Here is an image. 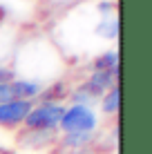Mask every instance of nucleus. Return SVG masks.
<instances>
[{
  "instance_id": "9d476101",
  "label": "nucleus",
  "mask_w": 152,
  "mask_h": 154,
  "mask_svg": "<svg viewBox=\"0 0 152 154\" xmlns=\"http://www.w3.org/2000/svg\"><path fill=\"white\" fill-rule=\"evenodd\" d=\"M11 89H9V83H0V103H7L11 100Z\"/></svg>"
},
{
  "instance_id": "f8f14e48",
  "label": "nucleus",
  "mask_w": 152,
  "mask_h": 154,
  "mask_svg": "<svg viewBox=\"0 0 152 154\" xmlns=\"http://www.w3.org/2000/svg\"><path fill=\"white\" fill-rule=\"evenodd\" d=\"M0 154H5V152H2V147H0Z\"/></svg>"
},
{
  "instance_id": "9b49d317",
  "label": "nucleus",
  "mask_w": 152,
  "mask_h": 154,
  "mask_svg": "<svg viewBox=\"0 0 152 154\" xmlns=\"http://www.w3.org/2000/svg\"><path fill=\"white\" fill-rule=\"evenodd\" d=\"M0 83H9V72L7 69H0Z\"/></svg>"
},
{
  "instance_id": "423d86ee",
  "label": "nucleus",
  "mask_w": 152,
  "mask_h": 154,
  "mask_svg": "<svg viewBox=\"0 0 152 154\" xmlns=\"http://www.w3.org/2000/svg\"><path fill=\"white\" fill-rule=\"evenodd\" d=\"M94 69H96V72L119 74V54H116V51H105L103 56H98L96 60H94Z\"/></svg>"
},
{
  "instance_id": "20e7f679",
  "label": "nucleus",
  "mask_w": 152,
  "mask_h": 154,
  "mask_svg": "<svg viewBox=\"0 0 152 154\" xmlns=\"http://www.w3.org/2000/svg\"><path fill=\"white\" fill-rule=\"evenodd\" d=\"M114 76H116V74H112V72H96L94 69L92 76L87 78V83L83 85V87H85L94 98H98L101 94H105L107 89L114 87Z\"/></svg>"
},
{
  "instance_id": "0eeeda50",
  "label": "nucleus",
  "mask_w": 152,
  "mask_h": 154,
  "mask_svg": "<svg viewBox=\"0 0 152 154\" xmlns=\"http://www.w3.org/2000/svg\"><path fill=\"white\" fill-rule=\"evenodd\" d=\"M119 105H121V92H119V87L114 85L112 89H107L105 94H103V100H101V107L105 114H116L119 112Z\"/></svg>"
},
{
  "instance_id": "f257e3e1",
  "label": "nucleus",
  "mask_w": 152,
  "mask_h": 154,
  "mask_svg": "<svg viewBox=\"0 0 152 154\" xmlns=\"http://www.w3.org/2000/svg\"><path fill=\"white\" fill-rule=\"evenodd\" d=\"M63 114H65V105H60L58 100H43L40 105H34L29 109L23 125L27 130H56Z\"/></svg>"
},
{
  "instance_id": "f03ea898",
  "label": "nucleus",
  "mask_w": 152,
  "mask_h": 154,
  "mask_svg": "<svg viewBox=\"0 0 152 154\" xmlns=\"http://www.w3.org/2000/svg\"><path fill=\"white\" fill-rule=\"evenodd\" d=\"M96 114L92 112L90 105H72L65 107L58 127L65 134H92L96 130Z\"/></svg>"
},
{
  "instance_id": "39448f33",
  "label": "nucleus",
  "mask_w": 152,
  "mask_h": 154,
  "mask_svg": "<svg viewBox=\"0 0 152 154\" xmlns=\"http://www.w3.org/2000/svg\"><path fill=\"white\" fill-rule=\"evenodd\" d=\"M9 89L18 100H34V96L40 94V85L34 81H9Z\"/></svg>"
},
{
  "instance_id": "6e6552de",
  "label": "nucleus",
  "mask_w": 152,
  "mask_h": 154,
  "mask_svg": "<svg viewBox=\"0 0 152 154\" xmlns=\"http://www.w3.org/2000/svg\"><path fill=\"white\" fill-rule=\"evenodd\" d=\"M90 141H92V134H65V136H63V141H60V145L81 150V147L87 145Z\"/></svg>"
},
{
  "instance_id": "1a4fd4ad",
  "label": "nucleus",
  "mask_w": 152,
  "mask_h": 154,
  "mask_svg": "<svg viewBox=\"0 0 152 154\" xmlns=\"http://www.w3.org/2000/svg\"><path fill=\"white\" fill-rule=\"evenodd\" d=\"M98 34H103L105 38H116L119 36V20L112 18V16H107L105 23L98 25Z\"/></svg>"
},
{
  "instance_id": "7ed1b4c3",
  "label": "nucleus",
  "mask_w": 152,
  "mask_h": 154,
  "mask_svg": "<svg viewBox=\"0 0 152 154\" xmlns=\"http://www.w3.org/2000/svg\"><path fill=\"white\" fill-rule=\"evenodd\" d=\"M31 107H34L31 100H18V98H11V100H7V103H0V125L2 127L20 125L25 119H27Z\"/></svg>"
}]
</instances>
